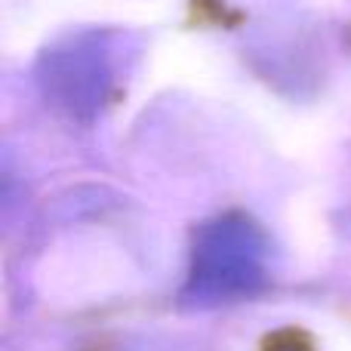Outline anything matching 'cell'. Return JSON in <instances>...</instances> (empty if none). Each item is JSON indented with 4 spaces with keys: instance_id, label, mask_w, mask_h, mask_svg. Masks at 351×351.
Instances as JSON below:
<instances>
[{
    "instance_id": "obj_1",
    "label": "cell",
    "mask_w": 351,
    "mask_h": 351,
    "mask_svg": "<svg viewBox=\"0 0 351 351\" xmlns=\"http://www.w3.org/2000/svg\"><path fill=\"white\" fill-rule=\"evenodd\" d=\"M265 241L253 222L225 216L200 231L194 247L191 290L204 299H234L253 293L262 280Z\"/></svg>"
}]
</instances>
